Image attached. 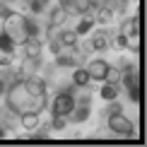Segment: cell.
<instances>
[{
    "mask_svg": "<svg viewBox=\"0 0 147 147\" xmlns=\"http://www.w3.org/2000/svg\"><path fill=\"white\" fill-rule=\"evenodd\" d=\"M46 94H48V84L44 77L39 75H29V77H17L7 84L5 92V104L10 111H15L17 116L22 113H41L46 109Z\"/></svg>",
    "mask_w": 147,
    "mask_h": 147,
    "instance_id": "obj_1",
    "label": "cell"
},
{
    "mask_svg": "<svg viewBox=\"0 0 147 147\" xmlns=\"http://www.w3.org/2000/svg\"><path fill=\"white\" fill-rule=\"evenodd\" d=\"M39 123H41L39 113H22V116H20V125L24 128V130H36Z\"/></svg>",
    "mask_w": 147,
    "mask_h": 147,
    "instance_id": "obj_13",
    "label": "cell"
},
{
    "mask_svg": "<svg viewBox=\"0 0 147 147\" xmlns=\"http://www.w3.org/2000/svg\"><path fill=\"white\" fill-rule=\"evenodd\" d=\"M58 5L63 7V12L68 17H82V15H89V10L94 7L92 0H58Z\"/></svg>",
    "mask_w": 147,
    "mask_h": 147,
    "instance_id": "obj_5",
    "label": "cell"
},
{
    "mask_svg": "<svg viewBox=\"0 0 147 147\" xmlns=\"http://www.w3.org/2000/svg\"><path fill=\"white\" fill-rule=\"evenodd\" d=\"M3 34H7L17 46H22V44H24V39H27L24 15H20V12H12L10 17H5V20H3Z\"/></svg>",
    "mask_w": 147,
    "mask_h": 147,
    "instance_id": "obj_2",
    "label": "cell"
},
{
    "mask_svg": "<svg viewBox=\"0 0 147 147\" xmlns=\"http://www.w3.org/2000/svg\"><path fill=\"white\" fill-rule=\"evenodd\" d=\"M109 39H111V36H109L106 32H96V34H92V39L87 41V44H89L92 51H106L109 48Z\"/></svg>",
    "mask_w": 147,
    "mask_h": 147,
    "instance_id": "obj_10",
    "label": "cell"
},
{
    "mask_svg": "<svg viewBox=\"0 0 147 147\" xmlns=\"http://www.w3.org/2000/svg\"><path fill=\"white\" fill-rule=\"evenodd\" d=\"M128 46V36L125 34H116L113 39H109V48H116V51H123V48Z\"/></svg>",
    "mask_w": 147,
    "mask_h": 147,
    "instance_id": "obj_18",
    "label": "cell"
},
{
    "mask_svg": "<svg viewBox=\"0 0 147 147\" xmlns=\"http://www.w3.org/2000/svg\"><path fill=\"white\" fill-rule=\"evenodd\" d=\"M65 125H68V116L53 113V118H51V128H53V130H63Z\"/></svg>",
    "mask_w": 147,
    "mask_h": 147,
    "instance_id": "obj_22",
    "label": "cell"
},
{
    "mask_svg": "<svg viewBox=\"0 0 147 147\" xmlns=\"http://www.w3.org/2000/svg\"><path fill=\"white\" fill-rule=\"evenodd\" d=\"M128 94H130V99H133V101H140V82H138V84H133V87H128Z\"/></svg>",
    "mask_w": 147,
    "mask_h": 147,
    "instance_id": "obj_28",
    "label": "cell"
},
{
    "mask_svg": "<svg viewBox=\"0 0 147 147\" xmlns=\"http://www.w3.org/2000/svg\"><path fill=\"white\" fill-rule=\"evenodd\" d=\"M75 96H72V92H68V89H60L56 96L51 99V111L53 113H60V116H68L72 109H75Z\"/></svg>",
    "mask_w": 147,
    "mask_h": 147,
    "instance_id": "obj_4",
    "label": "cell"
},
{
    "mask_svg": "<svg viewBox=\"0 0 147 147\" xmlns=\"http://www.w3.org/2000/svg\"><path fill=\"white\" fill-rule=\"evenodd\" d=\"M7 133H10L7 128H5V125H0V138H5V135H7Z\"/></svg>",
    "mask_w": 147,
    "mask_h": 147,
    "instance_id": "obj_30",
    "label": "cell"
},
{
    "mask_svg": "<svg viewBox=\"0 0 147 147\" xmlns=\"http://www.w3.org/2000/svg\"><path fill=\"white\" fill-rule=\"evenodd\" d=\"M58 41H60L63 46H77V34H75V32H65V29H63L60 36H58Z\"/></svg>",
    "mask_w": 147,
    "mask_h": 147,
    "instance_id": "obj_20",
    "label": "cell"
},
{
    "mask_svg": "<svg viewBox=\"0 0 147 147\" xmlns=\"http://www.w3.org/2000/svg\"><path fill=\"white\" fill-rule=\"evenodd\" d=\"M41 3H44V5H48V3H51V0H41Z\"/></svg>",
    "mask_w": 147,
    "mask_h": 147,
    "instance_id": "obj_32",
    "label": "cell"
},
{
    "mask_svg": "<svg viewBox=\"0 0 147 147\" xmlns=\"http://www.w3.org/2000/svg\"><path fill=\"white\" fill-rule=\"evenodd\" d=\"M15 41H12L10 39V36L7 34H3V32H0V51H3V53H7V56H12V58H15Z\"/></svg>",
    "mask_w": 147,
    "mask_h": 147,
    "instance_id": "obj_17",
    "label": "cell"
},
{
    "mask_svg": "<svg viewBox=\"0 0 147 147\" xmlns=\"http://www.w3.org/2000/svg\"><path fill=\"white\" fill-rule=\"evenodd\" d=\"M125 48L140 53V34H130V36H128V46H125Z\"/></svg>",
    "mask_w": 147,
    "mask_h": 147,
    "instance_id": "obj_25",
    "label": "cell"
},
{
    "mask_svg": "<svg viewBox=\"0 0 147 147\" xmlns=\"http://www.w3.org/2000/svg\"><path fill=\"white\" fill-rule=\"evenodd\" d=\"M39 65H41V60H39V58H22L20 68H17V72H15V80H17V77H29V75H36Z\"/></svg>",
    "mask_w": 147,
    "mask_h": 147,
    "instance_id": "obj_7",
    "label": "cell"
},
{
    "mask_svg": "<svg viewBox=\"0 0 147 147\" xmlns=\"http://www.w3.org/2000/svg\"><path fill=\"white\" fill-rule=\"evenodd\" d=\"M10 65H12V56L0 51V68H10Z\"/></svg>",
    "mask_w": 147,
    "mask_h": 147,
    "instance_id": "obj_29",
    "label": "cell"
},
{
    "mask_svg": "<svg viewBox=\"0 0 147 147\" xmlns=\"http://www.w3.org/2000/svg\"><path fill=\"white\" fill-rule=\"evenodd\" d=\"M60 32H63V27H58V24H48V29H46V36H48V41H58Z\"/></svg>",
    "mask_w": 147,
    "mask_h": 147,
    "instance_id": "obj_24",
    "label": "cell"
},
{
    "mask_svg": "<svg viewBox=\"0 0 147 147\" xmlns=\"http://www.w3.org/2000/svg\"><path fill=\"white\" fill-rule=\"evenodd\" d=\"M99 94H101V99H104V101H113V99H118V94H121V84H116V82H106V84H101Z\"/></svg>",
    "mask_w": 147,
    "mask_h": 147,
    "instance_id": "obj_11",
    "label": "cell"
},
{
    "mask_svg": "<svg viewBox=\"0 0 147 147\" xmlns=\"http://www.w3.org/2000/svg\"><path fill=\"white\" fill-rule=\"evenodd\" d=\"M106 125H109V130H111L113 135H121V138H133V135H135L133 121L128 118V116H125L123 111L106 116Z\"/></svg>",
    "mask_w": 147,
    "mask_h": 147,
    "instance_id": "obj_3",
    "label": "cell"
},
{
    "mask_svg": "<svg viewBox=\"0 0 147 147\" xmlns=\"http://www.w3.org/2000/svg\"><path fill=\"white\" fill-rule=\"evenodd\" d=\"M44 53V44H41L39 36H27L22 44V56L24 58H41Z\"/></svg>",
    "mask_w": 147,
    "mask_h": 147,
    "instance_id": "obj_6",
    "label": "cell"
},
{
    "mask_svg": "<svg viewBox=\"0 0 147 147\" xmlns=\"http://www.w3.org/2000/svg\"><path fill=\"white\" fill-rule=\"evenodd\" d=\"M20 3L24 5V7H29V5H32V0H20Z\"/></svg>",
    "mask_w": 147,
    "mask_h": 147,
    "instance_id": "obj_31",
    "label": "cell"
},
{
    "mask_svg": "<svg viewBox=\"0 0 147 147\" xmlns=\"http://www.w3.org/2000/svg\"><path fill=\"white\" fill-rule=\"evenodd\" d=\"M65 20H68V15L63 12V7H60V5L51 10V24H58V27H63V24H65Z\"/></svg>",
    "mask_w": 147,
    "mask_h": 147,
    "instance_id": "obj_19",
    "label": "cell"
},
{
    "mask_svg": "<svg viewBox=\"0 0 147 147\" xmlns=\"http://www.w3.org/2000/svg\"><path fill=\"white\" fill-rule=\"evenodd\" d=\"M104 82H116V84H121V70L109 65V68H106V75H104Z\"/></svg>",
    "mask_w": 147,
    "mask_h": 147,
    "instance_id": "obj_21",
    "label": "cell"
},
{
    "mask_svg": "<svg viewBox=\"0 0 147 147\" xmlns=\"http://www.w3.org/2000/svg\"><path fill=\"white\" fill-rule=\"evenodd\" d=\"M104 7H109L113 15H125V10L130 7V0H104Z\"/></svg>",
    "mask_w": 147,
    "mask_h": 147,
    "instance_id": "obj_14",
    "label": "cell"
},
{
    "mask_svg": "<svg viewBox=\"0 0 147 147\" xmlns=\"http://www.w3.org/2000/svg\"><path fill=\"white\" fill-rule=\"evenodd\" d=\"M92 27H94V20H92V17H87V15H82V20L77 22V27L72 29V32H75L77 36H84V34L92 32Z\"/></svg>",
    "mask_w": 147,
    "mask_h": 147,
    "instance_id": "obj_16",
    "label": "cell"
},
{
    "mask_svg": "<svg viewBox=\"0 0 147 147\" xmlns=\"http://www.w3.org/2000/svg\"><path fill=\"white\" fill-rule=\"evenodd\" d=\"M10 15H12V7L5 3V0H0V22H3L5 17H10Z\"/></svg>",
    "mask_w": 147,
    "mask_h": 147,
    "instance_id": "obj_27",
    "label": "cell"
},
{
    "mask_svg": "<svg viewBox=\"0 0 147 147\" xmlns=\"http://www.w3.org/2000/svg\"><path fill=\"white\" fill-rule=\"evenodd\" d=\"M89 82H92V77H89L87 68H77L72 72V84H75V87H87Z\"/></svg>",
    "mask_w": 147,
    "mask_h": 147,
    "instance_id": "obj_15",
    "label": "cell"
},
{
    "mask_svg": "<svg viewBox=\"0 0 147 147\" xmlns=\"http://www.w3.org/2000/svg\"><path fill=\"white\" fill-rule=\"evenodd\" d=\"M24 27H27V36H39V24L32 17H24Z\"/></svg>",
    "mask_w": 147,
    "mask_h": 147,
    "instance_id": "obj_23",
    "label": "cell"
},
{
    "mask_svg": "<svg viewBox=\"0 0 147 147\" xmlns=\"http://www.w3.org/2000/svg\"><path fill=\"white\" fill-rule=\"evenodd\" d=\"M89 15H94L92 20H94V24H111V20H113V12L109 10V7H104V5H99V7H92L89 10Z\"/></svg>",
    "mask_w": 147,
    "mask_h": 147,
    "instance_id": "obj_9",
    "label": "cell"
},
{
    "mask_svg": "<svg viewBox=\"0 0 147 147\" xmlns=\"http://www.w3.org/2000/svg\"><path fill=\"white\" fill-rule=\"evenodd\" d=\"M106 68H109L106 60H104V58H96V60H92V63L87 65V72H89V77H92V80H99V82H104Z\"/></svg>",
    "mask_w": 147,
    "mask_h": 147,
    "instance_id": "obj_8",
    "label": "cell"
},
{
    "mask_svg": "<svg viewBox=\"0 0 147 147\" xmlns=\"http://www.w3.org/2000/svg\"><path fill=\"white\" fill-rule=\"evenodd\" d=\"M68 118L72 123H84L89 118V106H82V104H75V109L68 113Z\"/></svg>",
    "mask_w": 147,
    "mask_h": 147,
    "instance_id": "obj_12",
    "label": "cell"
},
{
    "mask_svg": "<svg viewBox=\"0 0 147 147\" xmlns=\"http://www.w3.org/2000/svg\"><path fill=\"white\" fill-rule=\"evenodd\" d=\"M29 10H32V15H41V12L46 10V5L41 3V0H32V5H29Z\"/></svg>",
    "mask_w": 147,
    "mask_h": 147,
    "instance_id": "obj_26",
    "label": "cell"
}]
</instances>
